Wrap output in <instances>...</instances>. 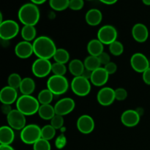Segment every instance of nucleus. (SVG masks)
<instances>
[{
  "label": "nucleus",
  "instance_id": "obj_33",
  "mask_svg": "<svg viewBox=\"0 0 150 150\" xmlns=\"http://www.w3.org/2000/svg\"><path fill=\"white\" fill-rule=\"evenodd\" d=\"M21 77L19 74L16 73H13L9 76L8 79H7V83H8V86L10 87H13L14 89H18L20 88L21 83L22 81Z\"/></svg>",
  "mask_w": 150,
  "mask_h": 150
},
{
  "label": "nucleus",
  "instance_id": "obj_17",
  "mask_svg": "<svg viewBox=\"0 0 150 150\" xmlns=\"http://www.w3.org/2000/svg\"><path fill=\"white\" fill-rule=\"evenodd\" d=\"M109 78V74L106 72L104 67H99L92 72L90 81L92 84L95 86H103L107 83Z\"/></svg>",
  "mask_w": 150,
  "mask_h": 150
},
{
  "label": "nucleus",
  "instance_id": "obj_24",
  "mask_svg": "<svg viewBox=\"0 0 150 150\" xmlns=\"http://www.w3.org/2000/svg\"><path fill=\"white\" fill-rule=\"evenodd\" d=\"M35 87H36V84H35V81L32 78L26 77L22 79L19 89L22 95H32V94L35 92Z\"/></svg>",
  "mask_w": 150,
  "mask_h": 150
},
{
  "label": "nucleus",
  "instance_id": "obj_31",
  "mask_svg": "<svg viewBox=\"0 0 150 150\" xmlns=\"http://www.w3.org/2000/svg\"><path fill=\"white\" fill-rule=\"evenodd\" d=\"M56 129L51 125H46L41 128V138L50 141L56 136Z\"/></svg>",
  "mask_w": 150,
  "mask_h": 150
},
{
  "label": "nucleus",
  "instance_id": "obj_13",
  "mask_svg": "<svg viewBox=\"0 0 150 150\" xmlns=\"http://www.w3.org/2000/svg\"><path fill=\"white\" fill-rule=\"evenodd\" d=\"M56 114L61 116H66L70 114L76 107V103L74 100L70 98H64L57 101L54 105Z\"/></svg>",
  "mask_w": 150,
  "mask_h": 150
},
{
  "label": "nucleus",
  "instance_id": "obj_35",
  "mask_svg": "<svg viewBox=\"0 0 150 150\" xmlns=\"http://www.w3.org/2000/svg\"><path fill=\"white\" fill-rule=\"evenodd\" d=\"M51 146L49 141L41 138L33 144V150H51Z\"/></svg>",
  "mask_w": 150,
  "mask_h": 150
},
{
  "label": "nucleus",
  "instance_id": "obj_8",
  "mask_svg": "<svg viewBox=\"0 0 150 150\" xmlns=\"http://www.w3.org/2000/svg\"><path fill=\"white\" fill-rule=\"evenodd\" d=\"M52 63L49 59L38 58L32 65V72L37 78L46 77L51 73Z\"/></svg>",
  "mask_w": 150,
  "mask_h": 150
},
{
  "label": "nucleus",
  "instance_id": "obj_7",
  "mask_svg": "<svg viewBox=\"0 0 150 150\" xmlns=\"http://www.w3.org/2000/svg\"><path fill=\"white\" fill-rule=\"evenodd\" d=\"M19 25L13 20H5L0 23V38L9 41L16 38L19 33Z\"/></svg>",
  "mask_w": 150,
  "mask_h": 150
},
{
  "label": "nucleus",
  "instance_id": "obj_41",
  "mask_svg": "<svg viewBox=\"0 0 150 150\" xmlns=\"http://www.w3.org/2000/svg\"><path fill=\"white\" fill-rule=\"evenodd\" d=\"M98 57L99 59L101 65L105 66V64H108L111 62V57H110L109 54L108 53L105 52V51H103L102 54H100Z\"/></svg>",
  "mask_w": 150,
  "mask_h": 150
},
{
  "label": "nucleus",
  "instance_id": "obj_11",
  "mask_svg": "<svg viewBox=\"0 0 150 150\" xmlns=\"http://www.w3.org/2000/svg\"><path fill=\"white\" fill-rule=\"evenodd\" d=\"M130 65L134 71L143 73L149 67V61L144 54L135 53L130 58Z\"/></svg>",
  "mask_w": 150,
  "mask_h": 150
},
{
  "label": "nucleus",
  "instance_id": "obj_39",
  "mask_svg": "<svg viewBox=\"0 0 150 150\" xmlns=\"http://www.w3.org/2000/svg\"><path fill=\"white\" fill-rule=\"evenodd\" d=\"M66 144H67V139L63 134L59 136L55 141V146L59 149H63L66 146Z\"/></svg>",
  "mask_w": 150,
  "mask_h": 150
},
{
  "label": "nucleus",
  "instance_id": "obj_47",
  "mask_svg": "<svg viewBox=\"0 0 150 150\" xmlns=\"http://www.w3.org/2000/svg\"><path fill=\"white\" fill-rule=\"evenodd\" d=\"M142 1L145 5L150 6V0H142Z\"/></svg>",
  "mask_w": 150,
  "mask_h": 150
},
{
  "label": "nucleus",
  "instance_id": "obj_2",
  "mask_svg": "<svg viewBox=\"0 0 150 150\" xmlns=\"http://www.w3.org/2000/svg\"><path fill=\"white\" fill-rule=\"evenodd\" d=\"M18 17L21 23L24 26H35L39 21L40 13L36 4L26 3L20 7Z\"/></svg>",
  "mask_w": 150,
  "mask_h": 150
},
{
  "label": "nucleus",
  "instance_id": "obj_27",
  "mask_svg": "<svg viewBox=\"0 0 150 150\" xmlns=\"http://www.w3.org/2000/svg\"><path fill=\"white\" fill-rule=\"evenodd\" d=\"M83 63H84L86 70H89L91 72L94 71V70H97V69L101 67V64L99 59H98V57H95V56H88L84 59Z\"/></svg>",
  "mask_w": 150,
  "mask_h": 150
},
{
  "label": "nucleus",
  "instance_id": "obj_21",
  "mask_svg": "<svg viewBox=\"0 0 150 150\" xmlns=\"http://www.w3.org/2000/svg\"><path fill=\"white\" fill-rule=\"evenodd\" d=\"M85 20L87 24L92 26H96L101 23L103 20L102 13L98 9H90L85 16Z\"/></svg>",
  "mask_w": 150,
  "mask_h": 150
},
{
  "label": "nucleus",
  "instance_id": "obj_19",
  "mask_svg": "<svg viewBox=\"0 0 150 150\" xmlns=\"http://www.w3.org/2000/svg\"><path fill=\"white\" fill-rule=\"evenodd\" d=\"M17 89L10 86H6L1 89L0 92V101L1 104H8L12 105L16 103L18 100Z\"/></svg>",
  "mask_w": 150,
  "mask_h": 150
},
{
  "label": "nucleus",
  "instance_id": "obj_26",
  "mask_svg": "<svg viewBox=\"0 0 150 150\" xmlns=\"http://www.w3.org/2000/svg\"><path fill=\"white\" fill-rule=\"evenodd\" d=\"M21 35L23 40L32 42L36 39L37 30L35 26H23L21 30Z\"/></svg>",
  "mask_w": 150,
  "mask_h": 150
},
{
  "label": "nucleus",
  "instance_id": "obj_25",
  "mask_svg": "<svg viewBox=\"0 0 150 150\" xmlns=\"http://www.w3.org/2000/svg\"><path fill=\"white\" fill-rule=\"evenodd\" d=\"M38 115L44 120H51L56 115L54 106L51 104L40 105L38 112Z\"/></svg>",
  "mask_w": 150,
  "mask_h": 150
},
{
  "label": "nucleus",
  "instance_id": "obj_3",
  "mask_svg": "<svg viewBox=\"0 0 150 150\" xmlns=\"http://www.w3.org/2000/svg\"><path fill=\"white\" fill-rule=\"evenodd\" d=\"M16 104V109L20 111L25 116H32L38 112L40 104L38 98L32 95H23L18 98Z\"/></svg>",
  "mask_w": 150,
  "mask_h": 150
},
{
  "label": "nucleus",
  "instance_id": "obj_40",
  "mask_svg": "<svg viewBox=\"0 0 150 150\" xmlns=\"http://www.w3.org/2000/svg\"><path fill=\"white\" fill-rule=\"evenodd\" d=\"M103 67L105 68V70H106L107 73L109 74V76L110 75L114 74V73H115L117 70V64L114 62H110L108 64H105Z\"/></svg>",
  "mask_w": 150,
  "mask_h": 150
},
{
  "label": "nucleus",
  "instance_id": "obj_44",
  "mask_svg": "<svg viewBox=\"0 0 150 150\" xmlns=\"http://www.w3.org/2000/svg\"><path fill=\"white\" fill-rule=\"evenodd\" d=\"M100 1H101L102 3L105 4H108V5H111V4H115L116 2H117L118 0H99Z\"/></svg>",
  "mask_w": 150,
  "mask_h": 150
},
{
  "label": "nucleus",
  "instance_id": "obj_43",
  "mask_svg": "<svg viewBox=\"0 0 150 150\" xmlns=\"http://www.w3.org/2000/svg\"><path fill=\"white\" fill-rule=\"evenodd\" d=\"M1 112L6 116L8 115L13 111V109L11 108V105H8V104H2L1 106Z\"/></svg>",
  "mask_w": 150,
  "mask_h": 150
},
{
  "label": "nucleus",
  "instance_id": "obj_20",
  "mask_svg": "<svg viewBox=\"0 0 150 150\" xmlns=\"http://www.w3.org/2000/svg\"><path fill=\"white\" fill-rule=\"evenodd\" d=\"M15 139L14 130L9 125L0 127V144L2 145H10Z\"/></svg>",
  "mask_w": 150,
  "mask_h": 150
},
{
  "label": "nucleus",
  "instance_id": "obj_48",
  "mask_svg": "<svg viewBox=\"0 0 150 150\" xmlns=\"http://www.w3.org/2000/svg\"><path fill=\"white\" fill-rule=\"evenodd\" d=\"M88 1H91V0H88Z\"/></svg>",
  "mask_w": 150,
  "mask_h": 150
},
{
  "label": "nucleus",
  "instance_id": "obj_18",
  "mask_svg": "<svg viewBox=\"0 0 150 150\" xmlns=\"http://www.w3.org/2000/svg\"><path fill=\"white\" fill-rule=\"evenodd\" d=\"M132 36L133 39L139 43L145 42L149 38L148 28L144 23H136L132 28Z\"/></svg>",
  "mask_w": 150,
  "mask_h": 150
},
{
  "label": "nucleus",
  "instance_id": "obj_29",
  "mask_svg": "<svg viewBox=\"0 0 150 150\" xmlns=\"http://www.w3.org/2000/svg\"><path fill=\"white\" fill-rule=\"evenodd\" d=\"M54 94L47 88V89H42L39 92L38 95V100L40 105L51 104L54 98Z\"/></svg>",
  "mask_w": 150,
  "mask_h": 150
},
{
  "label": "nucleus",
  "instance_id": "obj_1",
  "mask_svg": "<svg viewBox=\"0 0 150 150\" xmlns=\"http://www.w3.org/2000/svg\"><path fill=\"white\" fill-rule=\"evenodd\" d=\"M32 45L34 54L40 59H50L53 58L57 49L54 40L47 36L38 37L33 41Z\"/></svg>",
  "mask_w": 150,
  "mask_h": 150
},
{
  "label": "nucleus",
  "instance_id": "obj_36",
  "mask_svg": "<svg viewBox=\"0 0 150 150\" xmlns=\"http://www.w3.org/2000/svg\"><path fill=\"white\" fill-rule=\"evenodd\" d=\"M50 125H52L56 130H59L64 125V117L61 115H58V114H56L51 120H50Z\"/></svg>",
  "mask_w": 150,
  "mask_h": 150
},
{
  "label": "nucleus",
  "instance_id": "obj_5",
  "mask_svg": "<svg viewBox=\"0 0 150 150\" xmlns=\"http://www.w3.org/2000/svg\"><path fill=\"white\" fill-rule=\"evenodd\" d=\"M20 138L22 142L26 144L33 145L41 139V127L35 124L26 125L23 130H21Z\"/></svg>",
  "mask_w": 150,
  "mask_h": 150
},
{
  "label": "nucleus",
  "instance_id": "obj_6",
  "mask_svg": "<svg viewBox=\"0 0 150 150\" xmlns=\"http://www.w3.org/2000/svg\"><path fill=\"white\" fill-rule=\"evenodd\" d=\"M91 81L89 79L83 76H76L72 80L70 87L76 95L79 97H85L90 93Z\"/></svg>",
  "mask_w": 150,
  "mask_h": 150
},
{
  "label": "nucleus",
  "instance_id": "obj_16",
  "mask_svg": "<svg viewBox=\"0 0 150 150\" xmlns=\"http://www.w3.org/2000/svg\"><path fill=\"white\" fill-rule=\"evenodd\" d=\"M15 54L18 58L26 59L29 58L34 54L33 45L31 42L28 41H21L15 47Z\"/></svg>",
  "mask_w": 150,
  "mask_h": 150
},
{
  "label": "nucleus",
  "instance_id": "obj_37",
  "mask_svg": "<svg viewBox=\"0 0 150 150\" xmlns=\"http://www.w3.org/2000/svg\"><path fill=\"white\" fill-rule=\"evenodd\" d=\"M84 5V1L83 0H70V4H69V8L72 10L78 11V10H81Z\"/></svg>",
  "mask_w": 150,
  "mask_h": 150
},
{
  "label": "nucleus",
  "instance_id": "obj_34",
  "mask_svg": "<svg viewBox=\"0 0 150 150\" xmlns=\"http://www.w3.org/2000/svg\"><path fill=\"white\" fill-rule=\"evenodd\" d=\"M51 73H53V74L56 75V76H64L65 73H67V67L64 64L54 62L52 64Z\"/></svg>",
  "mask_w": 150,
  "mask_h": 150
},
{
  "label": "nucleus",
  "instance_id": "obj_15",
  "mask_svg": "<svg viewBox=\"0 0 150 150\" xmlns=\"http://www.w3.org/2000/svg\"><path fill=\"white\" fill-rule=\"evenodd\" d=\"M141 120V115L137 111L128 109L125 111L121 115V122L125 127H133L137 125Z\"/></svg>",
  "mask_w": 150,
  "mask_h": 150
},
{
  "label": "nucleus",
  "instance_id": "obj_22",
  "mask_svg": "<svg viewBox=\"0 0 150 150\" xmlns=\"http://www.w3.org/2000/svg\"><path fill=\"white\" fill-rule=\"evenodd\" d=\"M68 70L74 77H76V76H82L86 68L83 62L79 59H74L69 62Z\"/></svg>",
  "mask_w": 150,
  "mask_h": 150
},
{
  "label": "nucleus",
  "instance_id": "obj_10",
  "mask_svg": "<svg viewBox=\"0 0 150 150\" xmlns=\"http://www.w3.org/2000/svg\"><path fill=\"white\" fill-rule=\"evenodd\" d=\"M7 121L8 125L16 130H22L26 125V116L18 109H13L7 116Z\"/></svg>",
  "mask_w": 150,
  "mask_h": 150
},
{
  "label": "nucleus",
  "instance_id": "obj_23",
  "mask_svg": "<svg viewBox=\"0 0 150 150\" xmlns=\"http://www.w3.org/2000/svg\"><path fill=\"white\" fill-rule=\"evenodd\" d=\"M86 49L89 55L98 57L104 51V44H103L98 38L91 40L88 42Z\"/></svg>",
  "mask_w": 150,
  "mask_h": 150
},
{
  "label": "nucleus",
  "instance_id": "obj_28",
  "mask_svg": "<svg viewBox=\"0 0 150 150\" xmlns=\"http://www.w3.org/2000/svg\"><path fill=\"white\" fill-rule=\"evenodd\" d=\"M53 58L55 62L65 64L70 60V54L64 48H57Z\"/></svg>",
  "mask_w": 150,
  "mask_h": 150
},
{
  "label": "nucleus",
  "instance_id": "obj_32",
  "mask_svg": "<svg viewBox=\"0 0 150 150\" xmlns=\"http://www.w3.org/2000/svg\"><path fill=\"white\" fill-rule=\"evenodd\" d=\"M108 49L112 55L118 57V56L122 55L124 52V45L121 42L116 40L108 45Z\"/></svg>",
  "mask_w": 150,
  "mask_h": 150
},
{
  "label": "nucleus",
  "instance_id": "obj_12",
  "mask_svg": "<svg viewBox=\"0 0 150 150\" xmlns=\"http://www.w3.org/2000/svg\"><path fill=\"white\" fill-rule=\"evenodd\" d=\"M116 100L115 89L111 87L105 86L98 91L97 95V100L102 106H109Z\"/></svg>",
  "mask_w": 150,
  "mask_h": 150
},
{
  "label": "nucleus",
  "instance_id": "obj_14",
  "mask_svg": "<svg viewBox=\"0 0 150 150\" xmlns=\"http://www.w3.org/2000/svg\"><path fill=\"white\" fill-rule=\"evenodd\" d=\"M76 126L79 131L82 134H89L95 130V120L91 116L83 114L79 117L76 122Z\"/></svg>",
  "mask_w": 150,
  "mask_h": 150
},
{
  "label": "nucleus",
  "instance_id": "obj_9",
  "mask_svg": "<svg viewBox=\"0 0 150 150\" xmlns=\"http://www.w3.org/2000/svg\"><path fill=\"white\" fill-rule=\"evenodd\" d=\"M98 39L104 45H109L114 41L117 40L118 33L114 26L111 25H105L100 28L98 30Z\"/></svg>",
  "mask_w": 150,
  "mask_h": 150
},
{
  "label": "nucleus",
  "instance_id": "obj_42",
  "mask_svg": "<svg viewBox=\"0 0 150 150\" xmlns=\"http://www.w3.org/2000/svg\"><path fill=\"white\" fill-rule=\"evenodd\" d=\"M143 76H142V78H143V81L146 84L150 85V67L147 70H145L143 73Z\"/></svg>",
  "mask_w": 150,
  "mask_h": 150
},
{
  "label": "nucleus",
  "instance_id": "obj_46",
  "mask_svg": "<svg viewBox=\"0 0 150 150\" xmlns=\"http://www.w3.org/2000/svg\"><path fill=\"white\" fill-rule=\"evenodd\" d=\"M32 1V3L35 4H42L43 3H45L46 1V0H30Z\"/></svg>",
  "mask_w": 150,
  "mask_h": 150
},
{
  "label": "nucleus",
  "instance_id": "obj_38",
  "mask_svg": "<svg viewBox=\"0 0 150 150\" xmlns=\"http://www.w3.org/2000/svg\"><path fill=\"white\" fill-rule=\"evenodd\" d=\"M116 100L118 101H123L127 98V92L124 88H117L115 89Z\"/></svg>",
  "mask_w": 150,
  "mask_h": 150
},
{
  "label": "nucleus",
  "instance_id": "obj_30",
  "mask_svg": "<svg viewBox=\"0 0 150 150\" xmlns=\"http://www.w3.org/2000/svg\"><path fill=\"white\" fill-rule=\"evenodd\" d=\"M70 0H49V5L56 11H63L69 7Z\"/></svg>",
  "mask_w": 150,
  "mask_h": 150
},
{
  "label": "nucleus",
  "instance_id": "obj_4",
  "mask_svg": "<svg viewBox=\"0 0 150 150\" xmlns=\"http://www.w3.org/2000/svg\"><path fill=\"white\" fill-rule=\"evenodd\" d=\"M47 88L54 95H61L68 90L69 82L64 76L53 75L47 81Z\"/></svg>",
  "mask_w": 150,
  "mask_h": 150
},
{
  "label": "nucleus",
  "instance_id": "obj_45",
  "mask_svg": "<svg viewBox=\"0 0 150 150\" xmlns=\"http://www.w3.org/2000/svg\"><path fill=\"white\" fill-rule=\"evenodd\" d=\"M0 150H15L14 148L10 145H0Z\"/></svg>",
  "mask_w": 150,
  "mask_h": 150
}]
</instances>
